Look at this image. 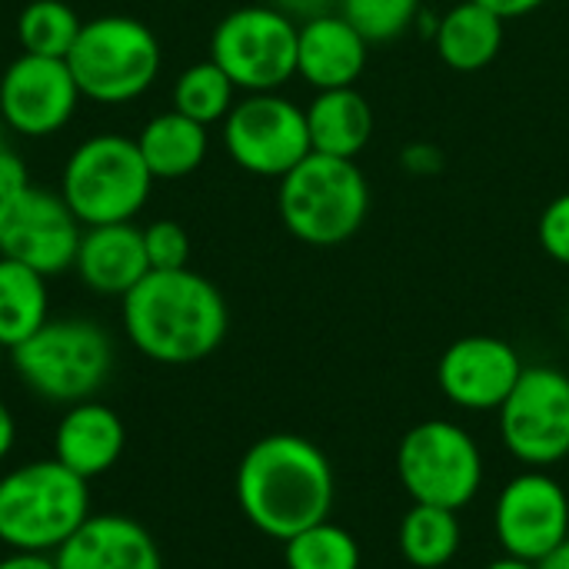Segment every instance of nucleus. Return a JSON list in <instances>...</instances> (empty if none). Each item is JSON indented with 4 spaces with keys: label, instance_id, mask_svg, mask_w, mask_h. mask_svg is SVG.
<instances>
[{
    "label": "nucleus",
    "instance_id": "nucleus-36",
    "mask_svg": "<svg viewBox=\"0 0 569 569\" xmlns=\"http://www.w3.org/2000/svg\"><path fill=\"white\" fill-rule=\"evenodd\" d=\"M13 440H17V423H13V413L7 410V403L0 400V460L13 450Z\"/></svg>",
    "mask_w": 569,
    "mask_h": 569
},
{
    "label": "nucleus",
    "instance_id": "nucleus-8",
    "mask_svg": "<svg viewBox=\"0 0 569 569\" xmlns=\"http://www.w3.org/2000/svg\"><path fill=\"white\" fill-rule=\"evenodd\" d=\"M397 477L413 503L463 510L483 487V453L453 420H423L397 447Z\"/></svg>",
    "mask_w": 569,
    "mask_h": 569
},
{
    "label": "nucleus",
    "instance_id": "nucleus-28",
    "mask_svg": "<svg viewBox=\"0 0 569 569\" xmlns=\"http://www.w3.org/2000/svg\"><path fill=\"white\" fill-rule=\"evenodd\" d=\"M337 10L373 43H393L410 33L423 13V0H340Z\"/></svg>",
    "mask_w": 569,
    "mask_h": 569
},
{
    "label": "nucleus",
    "instance_id": "nucleus-35",
    "mask_svg": "<svg viewBox=\"0 0 569 569\" xmlns=\"http://www.w3.org/2000/svg\"><path fill=\"white\" fill-rule=\"evenodd\" d=\"M0 569H57V563L47 553H17L13 550L10 557L0 560Z\"/></svg>",
    "mask_w": 569,
    "mask_h": 569
},
{
    "label": "nucleus",
    "instance_id": "nucleus-31",
    "mask_svg": "<svg viewBox=\"0 0 569 569\" xmlns=\"http://www.w3.org/2000/svg\"><path fill=\"white\" fill-rule=\"evenodd\" d=\"M400 167L407 173H413V177H433V173L443 170V150L433 147V143H423V140L407 143L400 150Z\"/></svg>",
    "mask_w": 569,
    "mask_h": 569
},
{
    "label": "nucleus",
    "instance_id": "nucleus-15",
    "mask_svg": "<svg viewBox=\"0 0 569 569\" xmlns=\"http://www.w3.org/2000/svg\"><path fill=\"white\" fill-rule=\"evenodd\" d=\"M520 373H523V360L517 347L490 333L460 337L437 360L440 393L453 407L473 410V413L500 410L510 390L517 387Z\"/></svg>",
    "mask_w": 569,
    "mask_h": 569
},
{
    "label": "nucleus",
    "instance_id": "nucleus-20",
    "mask_svg": "<svg viewBox=\"0 0 569 569\" xmlns=\"http://www.w3.org/2000/svg\"><path fill=\"white\" fill-rule=\"evenodd\" d=\"M307 110V130L313 153L357 160L370 137H373V107L357 87H337V90H317V97L303 107Z\"/></svg>",
    "mask_w": 569,
    "mask_h": 569
},
{
    "label": "nucleus",
    "instance_id": "nucleus-13",
    "mask_svg": "<svg viewBox=\"0 0 569 569\" xmlns=\"http://www.w3.org/2000/svg\"><path fill=\"white\" fill-rule=\"evenodd\" d=\"M497 543L507 557L540 563L569 540V497L547 470L517 473L493 507Z\"/></svg>",
    "mask_w": 569,
    "mask_h": 569
},
{
    "label": "nucleus",
    "instance_id": "nucleus-14",
    "mask_svg": "<svg viewBox=\"0 0 569 569\" xmlns=\"http://www.w3.org/2000/svg\"><path fill=\"white\" fill-rule=\"evenodd\" d=\"M80 100L67 60L57 57L20 53L0 77V123L30 140L63 130Z\"/></svg>",
    "mask_w": 569,
    "mask_h": 569
},
{
    "label": "nucleus",
    "instance_id": "nucleus-4",
    "mask_svg": "<svg viewBox=\"0 0 569 569\" xmlns=\"http://www.w3.org/2000/svg\"><path fill=\"white\" fill-rule=\"evenodd\" d=\"M90 517L87 480L57 460H33L0 477V543L53 557Z\"/></svg>",
    "mask_w": 569,
    "mask_h": 569
},
{
    "label": "nucleus",
    "instance_id": "nucleus-11",
    "mask_svg": "<svg viewBox=\"0 0 569 569\" xmlns=\"http://www.w3.org/2000/svg\"><path fill=\"white\" fill-rule=\"evenodd\" d=\"M507 453L530 470L569 457V373L560 367H523L517 387L497 410Z\"/></svg>",
    "mask_w": 569,
    "mask_h": 569
},
{
    "label": "nucleus",
    "instance_id": "nucleus-34",
    "mask_svg": "<svg viewBox=\"0 0 569 569\" xmlns=\"http://www.w3.org/2000/svg\"><path fill=\"white\" fill-rule=\"evenodd\" d=\"M477 3L487 7V10H493V13L503 17V20H520V17L537 13L547 0H477Z\"/></svg>",
    "mask_w": 569,
    "mask_h": 569
},
{
    "label": "nucleus",
    "instance_id": "nucleus-2",
    "mask_svg": "<svg viewBox=\"0 0 569 569\" xmlns=\"http://www.w3.org/2000/svg\"><path fill=\"white\" fill-rule=\"evenodd\" d=\"M123 330L153 363L187 367L207 360L230 330L223 293L197 270H150L123 297Z\"/></svg>",
    "mask_w": 569,
    "mask_h": 569
},
{
    "label": "nucleus",
    "instance_id": "nucleus-39",
    "mask_svg": "<svg viewBox=\"0 0 569 569\" xmlns=\"http://www.w3.org/2000/svg\"><path fill=\"white\" fill-rule=\"evenodd\" d=\"M7 357H10V350H7V347L0 343V370H3V363H7Z\"/></svg>",
    "mask_w": 569,
    "mask_h": 569
},
{
    "label": "nucleus",
    "instance_id": "nucleus-1",
    "mask_svg": "<svg viewBox=\"0 0 569 569\" xmlns=\"http://www.w3.org/2000/svg\"><path fill=\"white\" fill-rule=\"evenodd\" d=\"M337 480L330 457L307 437L270 433L237 467V503L253 530L287 543L300 530L330 520Z\"/></svg>",
    "mask_w": 569,
    "mask_h": 569
},
{
    "label": "nucleus",
    "instance_id": "nucleus-37",
    "mask_svg": "<svg viewBox=\"0 0 569 569\" xmlns=\"http://www.w3.org/2000/svg\"><path fill=\"white\" fill-rule=\"evenodd\" d=\"M537 567L540 569H569V540H563V543H560V547H557V550H553L547 560H540Z\"/></svg>",
    "mask_w": 569,
    "mask_h": 569
},
{
    "label": "nucleus",
    "instance_id": "nucleus-30",
    "mask_svg": "<svg viewBox=\"0 0 569 569\" xmlns=\"http://www.w3.org/2000/svg\"><path fill=\"white\" fill-rule=\"evenodd\" d=\"M537 240L553 263L569 267V190H563L560 197H553L543 207V213L537 220Z\"/></svg>",
    "mask_w": 569,
    "mask_h": 569
},
{
    "label": "nucleus",
    "instance_id": "nucleus-32",
    "mask_svg": "<svg viewBox=\"0 0 569 569\" xmlns=\"http://www.w3.org/2000/svg\"><path fill=\"white\" fill-rule=\"evenodd\" d=\"M3 130H7V127L0 123V200H3V197H10L13 190H20V187H27V183H30L27 167H23L20 153L13 150V143L7 140V133H3Z\"/></svg>",
    "mask_w": 569,
    "mask_h": 569
},
{
    "label": "nucleus",
    "instance_id": "nucleus-22",
    "mask_svg": "<svg viewBox=\"0 0 569 569\" xmlns=\"http://www.w3.org/2000/svg\"><path fill=\"white\" fill-rule=\"evenodd\" d=\"M140 157L153 180H180L203 167L210 150V133L203 123L183 117L180 110L157 113L137 137Z\"/></svg>",
    "mask_w": 569,
    "mask_h": 569
},
{
    "label": "nucleus",
    "instance_id": "nucleus-5",
    "mask_svg": "<svg viewBox=\"0 0 569 569\" xmlns=\"http://www.w3.org/2000/svg\"><path fill=\"white\" fill-rule=\"evenodd\" d=\"M17 377L50 403H83L113 370V343L103 327L83 317L47 320L33 337L10 350Z\"/></svg>",
    "mask_w": 569,
    "mask_h": 569
},
{
    "label": "nucleus",
    "instance_id": "nucleus-27",
    "mask_svg": "<svg viewBox=\"0 0 569 569\" xmlns=\"http://www.w3.org/2000/svg\"><path fill=\"white\" fill-rule=\"evenodd\" d=\"M283 563L287 569H360L363 553L347 527L323 520L283 543Z\"/></svg>",
    "mask_w": 569,
    "mask_h": 569
},
{
    "label": "nucleus",
    "instance_id": "nucleus-12",
    "mask_svg": "<svg viewBox=\"0 0 569 569\" xmlns=\"http://www.w3.org/2000/svg\"><path fill=\"white\" fill-rule=\"evenodd\" d=\"M60 193L27 183L0 200V257L17 260L43 277L73 270L80 230Z\"/></svg>",
    "mask_w": 569,
    "mask_h": 569
},
{
    "label": "nucleus",
    "instance_id": "nucleus-19",
    "mask_svg": "<svg viewBox=\"0 0 569 569\" xmlns=\"http://www.w3.org/2000/svg\"><path fill=\"white\" fill-rule=\"evenodd\" d=\"M123 447H127L123 420L117 417V410L97 400L67 407L53 433V460L63 463L70 473L83 477L87 483L113 470L117 460L123 457Z\"/></svg>",
    "mask_w": 569,
    "mask_h": 569
},
{
    "label": "nucleus",
    "instance_id": "nucleus-33",
    "mask_svg": "<svg viewBox=\"0 0 569 569\" xmlns=\"http://www.w3.org/2000/svg\"><path fill=\"white\" fill-rule=\"evenodd\" d=\"M270 7L283 10L287 17H293L297 23L300 20H310V17H320V13H330L340 0H267Z\"/></svg>",
    "mask_w": 569,
    "mask_h": 569
},
{
    "label": "nucleus",
    "instance_id": "nucleus-10",
    "mask_svg": "<svg viewBox=\"0 0 569 569\" xmlns=\"http://www.w3.org/2000/svg\"><path fill=\"white\" fill-rule=\"evenodd\" d=\"M223 147L240 170L280 180L313 153L307 110L280 90L247 93L223 120Z\"/></svg>",
    "mask_w": 569,
    "mask_h": 569
},
{
    "label": "nucleus",
    "instance_id": "nucleus-29",
    "mask_svg": "<svg viewBox=\"0 0 569 569\" xmlns=\"http://www.w3.org/2000/svg\"><path fill=\"white\" fill-rule=\"evenodd\" d=\"M150 270H183L190 263V233L177 220H153L143 227Z\"/></svg>",
    "mask_w": 569,
    "mask_h": 569
},
{
    "label": "nucleus",
    "instance_id": "nucleus-21",
    "mask_svg": "<svg viewBox=\"0 0 569 569\" xmlns=\"http://www.w3.org/2000/svg\"><path fill=\"white\" fill-rule=\"evenodd\" d=\"M503 37H507V20L480 7L477 0L453 3L450 10H443V17L433 27L437 57L457 73L487 70L503 50Z\"/></svg>",
    "mask_w": 569,
    "mask_h": 569
},
{
    "label": "nucleus",
    "instance_id": "nucleus-18",
    "mask_svg": "<svg viewBox=\"0 0 569 569\" xmlns=\"http://www.w3.org/2000/svg\"><path fill=\"white\" fill-rule=\"evenodd\" d=\"M73 270L87 290L123 300L150 273L143 230L133 227V220L87 227L77 247Z\"/></svg>",
    "mask_w": 569,
    "mask_h": 569
},
{
    "label": "nucleus",
    "instance_id": "nucleus-24",
    "mask_svg": "<svg viewBox=\"0 0 569 569\" xmlns=\"http://www.w3.org/2000/svg\"><path fill=\"white\" fill-rule=\"evenodd\" d=\"M463 543V523L457 510L413 503L397 530L400 557L413 569H443Z\"/></svg>",
    "mask_w": 569,
    "mask_h": 569
},
{
    "label": "nucleus",
    "instance_id": "nucleus-7",
    "mask_svg": "<svg viewBox=\"0 0 569 569\" xmlns=\"http://www.w3.org/2000/svg\"><path fill=\"white\" fill-rule=\"evenodd\" d=\"M153 173L137 140L123 133H97L77 143L60 173V197L83 227L133 220L150 200Z\"/></svg>",
    "mask_w": 569,
    "mask_h": 569
},
{
    "label": "nucleus",
    "instance_id": "nucleus-26",
    "mask_svg": "<svg viewBox=\"0 0 569 569\" xmlns=\"http://www.w3.org/2000/svg\"><path fill=\"white\" fill-rule=\"evenodd\" d=\"M83 20L63 0H30L17 17V40L23 53L33 57H57L67 60L70 47L77 43Z\"/></svg>",
    "mask_w": 569,
    "mask_h": 569
},
{
    "label": "nucleus",
    "instance_id": "nucleus-9",
    "mask_svg": "<svg viewBox=\"0 0 569 569\" xmlns=\"http://www.w3.org/2000/svg\"><path fill=\"white\" fill-rule=\"evenodd\" d=\"M300 23L270 3L230 10L210 37V60L243 93H270L297 77Z\"/></svg>",
    "mask_w": 569,
    "mask_h": 569
},
{
    "label": "nucleus",
    "instance_id": "nucleus-17",
    "mask_svg": "<svg viewBox=\"0 0 569 569\" xmlns=\"http://www.w3.org/2000/svg\"><path fill=\"white\" fill-rule=\"evenodd\" d=\"M53 563L57 569H163L160 547L147 527L120 513H90L53 553Z\"/></svg>",
    "mask_w": 569,
    "mask_h": 569
},
{
    "label": "nucleus",
    "instance_id": "nucleus-3",
    "mask_svg": "<svg viewBox=\"0 0 569 569\" xmlns=\"http://www.w3.org/2000/svg\"><path fill=\"white\" fill-rule=\"evenodd\" d=\"M370 180L357 160L310 153L277 180V213L307 247H343L370 217Z\"/></svg>",
    "mask_w": 569,
    "mask_h": 569
},
{
    "label": "nucleus",
    "instance_id": "nucleus-25",
    "mask_svg": "<svg viewBox=\"0 0 569 569\" xmlns=\"http://www.w3.org/2000/svg\"><path fill=\"white\" fill-rule=\"evenodd\" d=\"M233 103H237V87L210 57L200 63H190L173 83V110H180L183 117L203 127L223 123Z\"/></svg>",
    "mask_w": 569,
    "mask_h": 569
},
{
    "label": "nucleus",
    "instance_id": "nucleus-6",
    "mask_svg": "<svg viewBox=\"0 0 569 569\" xmlns=\"http://www.w3.org/2000/svg\"><path fill=\"white\" fill-rule=\"evenodd\" d=\"M160 63L157 33L143 20L123 13L83 20L77 43L67 53L80 97L107 107L143 97L153 87Z\"/></svg>",
    "mask_w": 569,
    "mask_h": 569
},
{
    "label": "nucleus",
    "instance_id": "nucleus-16",
    "mask_svg": "<svg viewBox=\"0 0 569 569\" xmlns=\"http://www.w3.org/2000/svg\"><path fill=\"white\" fill-rule=\"evenodd\" d=\"M370 60V43L363 33L340 13H320L300 20L297 30V77L313 90L357 87Z\"/></svg>",
    "mask_w": 569,
    "mask_h": 569
},
{
    "label": "nucleus",
    "instance_id": "nucleus-38",
    "mask_svg": "<svg viewBox=\"0 0 569 569\" xmlns=\"http://www.w3.org/2000/svg\"><path fill=\"white\" fill-rule=\"evenodd\" d=\"M483 569H540L537 563H527V560H517V557H500V560H493V563H487Z\"/></svg>",
    "mask_w": 569,
    "mask_h": 569
},
{
    "label": "nucleus",
    "instance_id": "nucleus-23",
    "mask_svg": "<svg viewBox=\"0 0 569 569\" xmlns=\"http://www.w3.org/2000/svg\"><path fill=\"white\" fill-rule=\"evenodd\" d=\"M50 320L47 277L0 257V343L7 350L20 347Z\"/></svg>",
    "mask_w": 569,
    "mask_h": 569
}]
</instances>
